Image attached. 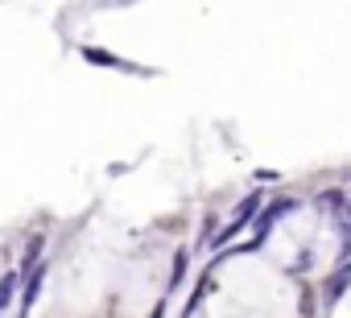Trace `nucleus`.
I'll list each match as a JSON object with an SVG mask.
<instances>
[{"label":"nucleus","mask_w":351,"mask_h":318,"mask_svg":"<svg viewBox=\"0 0 351 318\" xmlns=\"http://www.w3.org/2000/svg\"><path fill=\"white\" fill-rule=\"evenodd\" d=\"M293 207H298V199H277V203H269V207H265V211L256 215V236H252V244H248V248H261V244L269 240V232H273V223H277L281 215H289Z\"/></svg>","instance_id":"obj_1"},{"label":"nucleus","mask_w":351,"mask_h":318,"mask_svg":"<svg viewBox=\"0 0 351 318\" xmlns=\"http://www.w3.org/2000/svg\"><path fill=\"white\" fill-rule=\"evenodd\" d=\"M83 58H87V62H95V66H108V71H124V75H145V66H132L128 58H116V54H108V50H99V46H83Z\"/></svg>","instance_id":"obj_2"},{"label":"nucleus","mask_w":351,"mask_h":318,"mask_svg":"<svg viewBox=\"0 0 351 318\" xmlns=\"http://www.w3.org/2000/svg\"><path fill=\"white\" fill-rule=\"evenodd\" d=\"M42 281H46V265H38V269L25 277V293H21V310H17V314H29V310L38 306V297H42Z\"/></svg>","instance_id":"obj_3"},{"label":"nucleus","mask_w":351,"mask_h":318,"mask_svg":"<svg viewBox=\"0 0 351 318\" xmlns=\"http://www.w3.org/2000/svg\"><path fill=\"white\" fill-rule=\"evenodd\" d=\"M351 285V260H339V269H335V277L326 281V306H335L339 297H343V289Z\"/></svg>","instance_id":"obj_4"},{"label":"nucleus","mask_w":351,"mask_h":318,"mask_svg":"<svg viewBox=\"0 0 351 318\" xmlns=\"http://www.w3.org/2000/svg\"><path fill=\"white\" fill-rule=\"evenodd\" d=\"M186 265H191V252H186V248H178V252H173V273H169V289H178V281L186 277Z\"/></svg>","instance_id":"obj_5"},{"label":"nucleus","mask_w":351,"mask_h":318,"mask_svg":"<svg viewBox=\"0 0 351 318\" xmlns=\"http://www.w3.org/2000/svg\"><path fill=\"white\" fill-rule=\"evenodd\" d=\"M17 281H21L17 273H5V277H0V310H5V306L13 302V289H17Z\"/></svg>","instance_id":"obj_6"},{"label":"nucleus","mask_w":351,"mask_h":318,"mask_svg":"<svg viewBox=\"0 0 351 318\" xmlns=\"http://www.w3.org/2000/svg\"><path fill=\"white\" fill-rule=\"evenodd\" d=\"M207 285H211V277H203V281H199V289H195V297L186 302V314H195V310L203 306V297H207Z\"/></svg>","instance_id":"obj_7"},{"label":"nucleus","mask_w":351,"mask_h":318,"mask_svg":"<svg viewBox=\"0 0 351 318\" xmlns=\"http://www.w3.org/2000/svg\"><path fill=\"white\" fill-rule=\"evenodd\" d=\"M322 207H326V211H343V195H339V191H326V195H322Z\"/></svg>","instance_id":"obj_8"},{"label":"nucleus","mask_w":351,"mask_h":318,"mask_svg":"<svg viewBox=\"0 0 351 318\" xmlns=\"http://www.w3.org/2000/svg\"><path fill=\"white\" fill-rule=\"evenodd\" d=\"M153 318H165V302H157V310H153Z\"/></svg>","instance_id":"obj_9"},{"label":"nucleus","mask_w":351,"mask_h":318,"mask_svg":"<svg viewBox=\"0 0 351 318\" xmlns=\"http://www.w3.org/2000/svg\"><path fill=\"white\" fill-rule=\"evenodd\" d=\"M343 228L351 232V203H347V215H343Z\"/></svg>","instance_id":"obj_10"}]
</instances>
